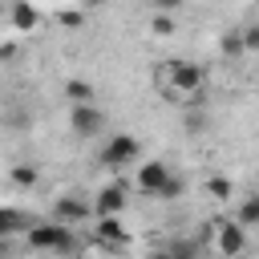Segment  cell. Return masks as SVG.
Listing matches in <instances>:
<instances>
[{
	"instance_id": "cell-1",
	"label": "cell",
	"mask_w": 259,
	"mask_h": 259,
	"mask_svg": "<svg viewBox=\"0 0 259 259\" xmlns=\"http://www.w3.org/2000/svg\"><path fill=\"white\" fill-rule=\"evenodd\" d=\"M154 81H158V89L166 93V101H194V97H202V89H206V69L202 65H194V61H162L158 65V73H154Z\"/></svg>"
},
{
	"instance_id": "cell-2",
	"label": "cell",
	"mask_w": 259,
	"mask_h": 259,
	"mask_svg": "<svg viewBox=\"0 0 259 259\" xmlns=\"http://www.w3.org/2000/svg\"><path fill=\"white\" fill-rule=\"evenodd\" d=\"M28 247L32 251H53V255H69V251H77V239H73V227L69 223H32L28 227Z\"/></svg>"
},
{
	"instance_id": "cell-3",
	"label": "cell",
	"mask_w": 259,
	"mask_h": 259,
	"mask_svg": "<svg viewBox=\"0 0 259 259\" xmlns=\"http://www.w3.org/2000/svg\"><path fill=\"white\" fill-rule=\"evenodd\" d=\"M206 239H210V251L223 255V259H239L247 251V227L235 223V219H214Z\"/></svg>"
},
{
	"instance_id": "cell-4",
	"label": "cell",
	"mask_w": 259,
	"mask_h": 259,
	"mask_svg": "<svg viewBox=\"0 0 259 259\" xmlns=\"http://www.w3.org/2000/svg\"><path fill=\"white\" fill-rule=\"evenodd\" d=\"M138 154H142V146H138L134 134H113V138H105V146L97 150V162H101L105 170H121V166H130Z\"/></svg>"
},
{
	"instance_id": "cell-5",
	"label": "cell",
	"mask_w": 259,
	"mask_h": 259,
	"mask_svg": "<svg viewBox=\"0 0 259 259\" xmlns=\"http://www.w3.org/2000/svg\"><path fill=\"white\" fill-rule=\"evenodd\" d=\"M93 235V243L101 247V251H125L130 247V227L121 223V214H97V227L89 231Z\"/></svg>"
},
{
	"instance_id": "cell-6",
	"label": "cell",
	"mask_w": 259,
	"mask_h": 259,
	"mask_svg": "<svg viewBox=\"0 0 259 259\" xmlns=\"http://www.w3.org/2000/svg\"><path fill=\"white\" fill-rule=\"evenodd\" d=\"M170 174H174V170H170L166 162H138V170H134V190H142V194L158 198Z\"/></svg>"
},
{
	"instance_id": "cell-7",
	"label": "cell",
	"mask_w": 259,
	"mask_h": 259,
	"mask_svg": "<svg viewBox=\"0 0 259 259\" xmlns=\"http://www.w3.org/2000/svg\"><path fill=\"white\" fill-rule=\"evenodd\" d=\"M69 125H73L77 138H97L105 130V113L97 109V101L93 105H73L69 109Z\"/></svg>"
},
{
	"instance_id": "cell-8",
	"label": "cell",
	"mask_w": 259,
	"mask_h": 259,
	"mask_svg": "<svg viewBox=\"0 0 259 259\" xmlns=\"http://www.w3.org/2000/svg\"><path fill=\"white\" fill-rule=\"evenodd\" d=\"M130 206V182H109L93 198V214H121Z\"/></svg>"
},
{
	"instance_id": "cell-9",
	"label": "cell",
	"mask_w": 259,
	"mask_h": 259,
	"mask_svg": "<svg viewBox=\"0 0 259 259\" xmlns=\"http://www.w3.org/2000/svg\"><path fill=\"white\" fill-rule=\"evenodd\" d=\"M93 214V206L81 198V194H61L57 202H53V219L57 223H69V227H77V223H85Z\"/></svg>"
},
{
	"instance_id": "cell-10",
	"label": "cell",
	"mask_w": 259,
	"mask_h": 259,
	"mask_svg": "<svg viewBox=\"0 0 259 259\" xmlns=\"http://www.w3.org/2000/svg\"><path fill=\"white\" fill-rule=\"evenodd\" d=\"M40 24V12L32 0H12L8 4V32H32Z\"/></svg>"
},
{
	"instance_id": "cell-11",
	"label": "cell",
	"mask_w": 259,
	"mask_h": 259,
	"mask_svg": "<svg viewBox=\"0 0 259 259\" xmlns=\"http://www.w3.org/2000/svg\"><path fill=\"white\" fill-rule=\"evenodd\" d=\"M65 97H69L73 105H93V101H97V89H93L89 81H81V77H69V81H65Z\"/></svg>"
},
{
	"instance_id": "cell-12",
	"label": "cell",
	"mask_w": 259,
	"mask_h": 259,
	"mask_svg": "<svg viewBox=\"0 0 259 259\" xmlns=\"http://www.w3.org/2000/svg\"><path fill=\"white\" fill-rule=\"evenodd\" d=\"M8 182H12V186H20V190H32V186L40 182V170H36V166H28V162H16V166L8 170Z\"/></svg>"
},
{
	"instance_id": "cell-13",
	"label": "cell",
	"mask_w": 259,
	"mask_h": 259,
	"mask_svg": "<svg viewBox=\"0 0 259 259\" xmlns=\"http://www.w3.org/2000/svg\"><path fill=\"white\" fill-rule=\"evenodd\" d=\"M202 190H206L214 202H227V198L235 194V182H231L227 174H214V178H206V182H202Z\"/></svg>"
},
{
	"instance_id": "cell-14",
	"label": "cell",
	"mask_w": 259,
	"mask_h": 259,
	"mask_svg": "<svg viewBox=\"0 0 259 259\" xmlns=\"http://www.w3.org/2000/svg\"><path fill=\"white\" fill-rule=\"evenodd\" d=\"M235 223H243L247 231H251V227H259V194H247V198L239 202V210H235Z\"/></svg>"
},
{
	"instance_id": "cell-15",
	"label": "cell",
	"mask_w": 259,
	"mask_h": 259,
	"mask_svg": "<svg viewBox=\"0 0 259 259\" xmlns=\"http://www.w3.org/2000/svg\"><path fill=\"white\" fill-rule=\"evenodd\" d=\"M57 24L69 28V32H77V28L85 24V12H81V8H61V12H57Z\"/></svg>"
},
{
	"instance_id": "cell-16",
	"label": "cell",
	"mask_w": 259,
	"mask_h": 259,
	"mask_svg": "<svg viewBox=\"0 0 259 259\" xmlns=\"http://www.w3.org/2000/svg\"><path fill=\"white\" fill-rule=\"evenodd\" d=\"M150 32H154V36H174V16H170V12H154Z\"/></svg>"
},
{
	"instance_id": "cell-17",
	"label": "cell",
	"mask_w": 259,
	"mask_h": 259,
	"mask_svg": "<svg viewBox=\"0 0 259 259\" xmlns=\"http://www.w3.org/2000/svg\"><path fill=\"white\" fill-rule=\"evenodd\" d=\"M0 231H4V235H16V231H20V210H16V206H4V210H0Z\"/></svg>"
},
{
	"instance_id": "cell-18",
	"label": "cell",
	"mask_w": 259,
	"mask_h": 259,
	"mask_svg": "<svg viewBox=\"0 0 259 259\" xmlns=\"http://www.w3.org/2000/svg\"><path fill=\"white\" fill-rule=\"evenodd\" d=\"M223 53H227V57H243V53H247V49H243V28L223 36Z\"/></svg>"
},
{
	"instance_id": "cell-19",
	"label": "cell",
	"mask_w": 259,
	"mask_h": 259,
	"mask_svg": "<svg viewBox=\"0 0 259 259\" xmlns=\"http://www.w3.org/2000/svg\"><path fill=\"white\" fill-rule=\"evenodd\" d=\"M182 190H186V182L178 178V174H170L166 178V186H162V194L158 198H166V202H174V198H182Z\"/></svg>"
},
{
	"instance_id": "cell-20",
	"label": "cell",
	"mask_w": 259,
	"mask_h": 259,
	"mask_svg": "<svg viewBox=\"0 0 259 259\" xmlns=\"http://www.w3.org/2000/svg\"><path fill=\"white\" fill-rule=\"evenodd\" d=\"M243 49L247 53H259V24H247L243 28Z\"/></svg>"
},
{
	"instance_id": "cell-21",
	"label": "cell",
	"mask_w": 259,
	"mask_h": 259,
	"mask_svg": "<svg viewBox=\"0 0 259 259\" xmlns=\"http://www.w3.org/2000/svg\"><path fill=\"white\" fill-rule=\"evenodd\" d=\"M154 259H198L194 251H162V255H154Z\"/></svg>"
},
{
	"instance_id": "cell-22",
	"label": "cell",
	"mask_w": 259,
	"mask_h": 259,
	"mask_svg": "<svg viewBox=\"0 0 259 259\" xmlns=\"http://www.w3.org/2000/svg\"><path fill=\"white\" fill-rule=\"evenodd\" d=\"M16 57V40H4V49H0V61H12Z\"/></svg>"
},
{
	"instance_id": "cell-23",
	"label": "cell",
	"mask_w": 259,
	"mask_h": 259,
	"mask_svg": "<svg viewBox=\"0 0 259 259\" xmlns=\"http://www.w3.org/2000/svg\"><path fill=\"white\" fill-rule=\"evenodd\" d=\"M178 4H182V0H154V8H158V12H174Z\"/></svg>"
}]
</instances>
